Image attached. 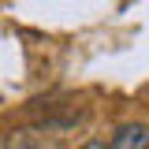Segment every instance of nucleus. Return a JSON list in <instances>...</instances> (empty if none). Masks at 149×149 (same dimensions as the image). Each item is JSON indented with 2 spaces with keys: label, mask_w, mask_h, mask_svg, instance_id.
<instances>
[{
  "label": "nucleus",
  "mask_w": 149,
  "mask_h": 149,
  "mask_svg": "<svg viewBox=\"0 0 149 149\" xmlns=\"http://www.w3.org/2000/svg\"><path fill=\"white\" fill-rule=\"evenodd\" d=\"M108 149H149V127L146 123H127V127H119Z\"/></svg>",
  "instance_id": "obj_1"
},
{
  "label": "nucleus",
  "mask_w": 149,
  "mask_h": 149,
  "mask_svg": "<svg viewBox=\"0 0 149 149\" xmlns=\"http://www.w3.org/2000/svg\"><path fill=\"white\" fill-rule=\"evenodd\" d=\"M4 149H60V146H49V134L41 138V134H34V130H19V134L8 138Z\"/></svg>",
  "instance_id": "obj_2"
},
{
  "label": "nucleus",
  "mask_w": 149,
  "mask_h": 149,
  "mask_svg": "<svg viewBox=\"0 0 149 149\" xmlns=\"http://www.w3.org/2000/svg\"><path fill=\"white\" fill-rule=\"evenodd\" d=\"M82 149H108V146H104V142H86Z\"/></svg>",
  "instance_id": "obj_3"
}]
</instances>
